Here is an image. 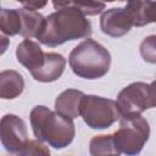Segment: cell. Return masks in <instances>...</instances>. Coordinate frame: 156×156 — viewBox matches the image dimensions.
<instances>
[{
    "mask_svg": "<svg viewBox=\"0 0 156 156\" xmlns=\"http://www.w3.org/2000/svg\"><path fill=\"white\" fill-rule=\"evenodd\" d=\"M91 33V23L87 16L76 7H66L45 17L37 39L45 46L56 48L69 40L89 38Z\"/></svg>",
    "mask_w": 156,
    "mask_h": 156,
    "instance_id": "1",
    "label": "cell"
},
{
    "mask_svg": "<svg viewBox=\"0 0 156 156\" xmlns=\"http://www.w3.org/2000/svg\"><path fill=\"white\" fill-rule=\"evenodd\" d=\"M29 119L34 136L40 141L48 143L54 149H65L74 139L76 128L73 119L51 111L44 105L34 106Z\"/></svg>",
    "mask_w": 156,
    "mask_h": 156,
    "instance_id": "2",
    "label": "cell"
},
{
    "mask_svg": "<svg viewBox=\"0 0 156 156\" xmlns=\"http://www.w3.org/2000/svg\"><path fill=\"white\" fill-rule=\"evenodd\" d=\"M68 63L79 78L99 79L110 69L111 54L104 45L88 38L72 49Z\"/></svg>",
    "mask_w": 156,
    "mask_h": 156,
    "instance_id": "3",
    "label": "cell"
},
{
    "mask_svg": "<svg viewBox=\"0 0 156 156\" xmlns=\"http://www.w3.org/2000/svg\"><path fill=\"white\" fill-rule=\"evenodd\" d=\"M119 155H138L150 136V126L141 113L119 117V128L112 134Z\"/></svg>",
    "mask_w": 156,
    "mask_h": 156,
    "instance_id": "4",
    "label": "cell"
},
{
    "mask_svg": "<svg viewBox=\"0 0 156 156\" xmlns=\"http://www.w3.org/2000/svg\"><path fill=\"white\" fill-rule=\"evenodd\" d=\"M80 117L91 129H107L119 119L121 115L115 100L84 94L80 102Z\"/></svg>",
    "mask_w": 156,
    "mask_h": 156,
    "instance_id": "5",
    "label": "cell"
},
{
    "mask_svg": "<svg viewBox=\"0 0 156 156\" xmlns=\"http://www.w3.org/2000/svg\"><path fill=\"white\" fill-rule=\"evenodd\" d=\"M116 102L121 116L143 113L151 108L150 85L144 82L130 83L118 93Z\"/></svg>",
    "mask_w": 156,
    "mask_h": 156,
    "instance_id": "6",
    "label": "cell"
},
{
    "mask_svg": "<svg viewBox=\"0 0 156 156\" xmlns=\"http://www.w3.org/2000/svg\"><path fill=\"white\" fill-rule=\"evenodd\" d=\"M0 138L7 152L21 155L29 140L26 122L12 113L2 116L0 121Z\"/></svg>",
    "mask_w": 156,
    "mask_h": 156,
    "instance_id": "7",
    "label": "cell"
},
{
    "mask_svg": "<svg viewBox=\"0 0 156 156\" xmlns=\"http://www.w3.org/2000/svg\"><path fill=\"white\" fill-rule=\"evenodd\" d=\"M133 27V20L126 7L105 10L100 16V29L111 38L126 35Z\"/></svg>",
    "mask_w": 156,
    "mask_h": 156,
    "instance_id": "8",
    "label": "cell"
},
{
    "mask_svg": "<svg viewBox=\"0 0 156 156\" xmlns=\"http://www.w3.org/2000/svg\"><path fill=\"white\" fill-rule=\"evenodd\" d=\"M16 58L24 68L33 72L43 66L45 61V52L38 43L26 38L16 48Z\"/></svg>",
    "mask_w": 156,
    "mask_h": 156,
    "instance_id": "9",
    "label": "cell"
},
{
    "mask_svg": "<svg viewBox=\"0 0 156 156\" xmlns=\"http://www.w3.org/2000/svg\"><path fill=\"white\" fill-rule=\"evenodd\" d=\"M66 58L58 52H45V61L43 66L33 72L32 77L37 82L50 83L57 80L65 72Z\"/></svg>",
    "mask_w": 156,
    "mask_h": 156,
    "instance_id": "10",
    "label": "cell"
},
{
    "mask_svg": "<svg viewBox=\"0 0 156 156\" xmlns=\"http://www.w3.org/2000/svg\"><path fill=\"white\" fill-rule=\"evenodd\" d=\"M124 7L135 27H144L156 22V0H129Z\"/></svg>",
    "mask_w": 156,
    "mask_h": 156,
    "instance_id": "11",
    "label": "cell"
},
{
    "mask_svg": "<svg viewBox=\"0 0 156 156\" xmlns=\"http://www.w3.org/2000/svg\"><path fill=\"white\" fill-rule=\"evenodd\" d=\"M84 93L78 89H66L55 100V111L72 119L80 116V102Z\"/></svg>",
    "mask_w": 156,
    "mask_h": 156,
    "instance_id": "12",
    "label": "cell"
},
{
    "mask_svg": "<svg viewBox=\"0 0 156 156\" xmlns=\"http://www.w3.org/2000/svg\"><path fill=\"white\" fill-rule=\"evenodd\" d=\"M24 90V79L22 74L15 69H5L0 72V98L12 100L20 96Z\"/></svg>",
    "mask_w": 156,
    "mask_h": 156,
    "instance_id": "13",
    "label": "cell"
},
{
    "mask_svg": "<svg viewBox=\"0 0 156 156\" xmlns=\"http://www.w3.org/2000/svg\"><path fill=\"white\" fill-rule=\"evenodd\" d=\"M20 12L22 17V30L20 35L28 39L37 38L43 29L45 17L41 13L26 7L20 9Z\"/></svg>",
    "mask_w": 156,
    "mask_h": 156,
    "instance_id": "14",
    "label": "cell"
},
{
    "mask_svg": "<svg viewBox=\"0 0 156 156\" xmlns=\"http://www.w3.org/2000/svg\"><path fill=\"white\" fill-rule=\"evenodd\" d=\"M55 10L76 7L85 16H96L105 10V4L99 0H51Z\"/></svg>",
    "mask_w": 156,
    "mask_h": 156,
    "instance_id": "15",
    "label": "cell"
},
{
    "mask_svg": "<svg viewBox=\"0 0 156 156\" xmlns=\"http://www.w3.org/2000/svg\"><path fill=\"white\" fill-rule=\"evenodd\" d=\"M0 30L2 34L9 35V37L21 34L22 17H21L20 9H1Z\"/></svg>",
    "mask_w": 156,
    "mask_h": 156,
    "instance_id": "16",
    "label": "cell"
},
{
    "mask_svg": "<svg viewBox=\"0 0 156 156\" xmlns=\"http://www.w3.org/2000/svg\"><path fill=\"white\" fill-rule=\"evenodd\" d=\"M89 152L93 156H99V155H119L118 150L116 149L112 134H104V135H95V136H93L90 143H89Z\"/></svg>",
    "mask_w": 156,
    "mask_h": 156,
    "instance_id": "17",
    "label": "cell"
},
{
    "mask_svg": "<svg viewBox=\"0 0 156 156\" xmlns=\"http://www.w3.org/2000/svg\"><path fill=\"white\" fill-rule=\"evenodd\" d=\"M139 51L145 62L156 65V34L144 38L139 46Z\"/></svg>",
    "mask_w": 156,
    "mask_h": 156,
    "instance_id": "18",
    "label": "cell"
},
{
    "mask_svg": "<svg viewBox=\"0 0 156 156\" xmlns=\"http://www.w3.org/2000/svg\"><path fill=\"white\" fill-rule=\"evenodd\" d=\"M23 156H49L50 150L49 147L44 144V141H40L39 139L37 140H28L26 147L21 152Z\"/></svg>",
    "mask_w": 156,
    "mask_h": 156,
    "instance_id": "19",
    "label": "cell"
},
{
    "mask_svg": "<svg viewBox=\"0 0 156 156\" xmlns=\"http://www.w3.org/2000/svg\"><path fill=\"white\" fill-rule=\"evenodd\" d=\"M20 2L23 5V7L37 11L43 9L48 4V0H20Z\"/></svg>",
    "mask_w": 156,
    "mask_h": 156,
    "instance_id": "20",
    "label": "cell"
},
{
    "mask_svg": "<svg viewBox=\"0 0 156 156\" xmlns=\"http://www.w3.org/2000/svg\"><path fill=\"white\" fill-rule=\"evenodd\" d=\"M150 101H151V108H156V80L151 82L150 84Z\"/></svg>",
    "mask_w": 156,
    "mask_h": 156,
    "instance_id": "21",
    "label": "cell"
},
{
    "mask_svg": "<svg viewBox=\"0 0 156 156\" xmlns=\"http://www.w3.org/2000/svg\"><path fill=\"white\" fill-rule=\"evenodd\" d=\"M1 38L4 39V41H6V39H7V38L5 37V34H1ZM5 50H6V44H4V45H2V50H1V54H4V52H5Z\"/></svg>",
    "mask_w": 156,
    "mask_h": 156,
    "instance_id": "22",
    "label": "cell"
},
{
    "mask_svg": "<svg viewBox=\"0 0 156 156\" xmlns=\"http://www.w3.org/2000/svg\"><path fill=\"white\" fill-rule=\"evenodd\" d=\"M99 1H104V2H113V1H129V0H99Z\"/></svg>",
    "mask_w": 156,
    "mask_h": 156,
    "instance_id": "23",
    "label": "cell"
},
{
    "mask_svg": "<svg viewBox=\"0 0 156 156\" xmlns=\"http://www.w3.org/2000/svg\"><path fill=\"white\" fill-rule=\"evenodd\" d=\"M16 1H20V0H16Z\"/></svg>",
    "mask_w": 156,
    "mask_h": 156,
    "instance_id": "24",
    "label": "cell"
}]
</instances>
